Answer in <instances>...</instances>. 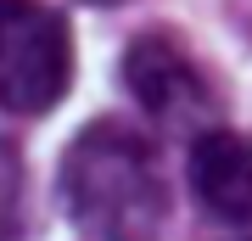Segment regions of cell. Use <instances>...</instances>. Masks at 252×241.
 <instances>
[{"label": "cell", "instance_id": "obj_1", "mask_svg": "<svg viewBox=\"0 0 252 241\" xmlns=\"http://www.w3.org/2000/svg\"><path fill=\"white\" fill-rule=\"evenodd\" d=\"M56 197L67 219L95 241H162L174 207L157 146L124 118H95L67 140Z\"/></svg>", "mask_w": 252, "mask_h": 241}, {"label": "cell", "instance_id": "obj_2", "mask_svg": "<svg viewBox=\"0 0 252 241\" xmlns=\"http://www.w3.org/2000/svg\"><path fill=\"white\" fill-rule=\"evenodd\" d=\"M73 84L67 17L45 0H0V112L39 118Z\"/></svg>", "mask_w": 252, "mask_h": 241}, {"label": "cell", "instance_id": "obj_3", "mask_svg": "<svg viewBox=\"0 0 252 241\" xmlns=\"http://www.w3.org/2000/svg\"><path fill=\"white\" fill-rule=\"evenodd\" d=\"M124 90L168 135H190L196 140V135L219 129V90L207 79V68L190 56V45L180 34H168V28H146L140 39H129Z\"/></svg>", "mask_w": 252, "mask_h": 241}, {"label": "cell", "instance_id": "obj_4", "mask_svg": "<svg viewBox=\"0 0 252 241\" xmlns=\"http://www.w3.org/2000/svg\"><path fill=\"white\" fill-rule=\"evenodd\" d=\"M190 191L213 219L252 224V135L207 129L190 140Z\"/></svg>", "mask_w": 252, "mask_h": 241}, {"label": "cell", "instance_id": "obj_5", "mask_svg": "<svg viewBox=\"0 0 252 241\" xmlns=\"http://www.w3.org/2000/svg\"><path fill=\"white\" fill-rule=\"evenodd\" d=\"M0 241H28V202H23V152L0 140Z\"/></svg>", "mask_w": 252, "mask_h": 241}, {"label": "cell", "instance_id": "obj_6", "mask_svg": "<svg viewBox=\"0 0 252 241\" xmlns=\"http://www.w3.org/2000/svg\"><path fill=\"white\" fill-rule=\"evenodd\" d=\"M84 6H124V0H84Z\"/></svg>", "mask_w": 252, "mask_h": 241}]
</instances>
